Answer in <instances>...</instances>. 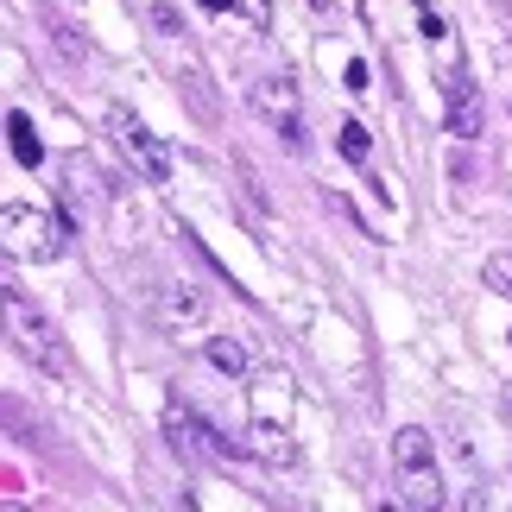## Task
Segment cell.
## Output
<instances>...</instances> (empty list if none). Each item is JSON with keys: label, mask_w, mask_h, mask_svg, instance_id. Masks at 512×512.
I'll list each match as a JSON object with an SVG mask.
<instances>
[{"label": "cell", "mask_w": 512, "mask_h": 512, "mask_svg": "<svg viewBox=\"0 0 512 512\" xmlns=\"http://www.w3.org/2000/svg\"><path fill=\"white\" fill-rule=\"evenodd\" d=\"M392 475H399V500L405 506H443V475H437V437H430L424 424H405L399 437H392Z\"/></svg>", "instance_id": "cell-1"}, {"label": "cell", "mask_w": 512, "mask_h": 512, "mask_svg": "<svg viewBox=\"0 0 512 512\" xmlns=\"http://www.w3.org/2000/svg\"><path fill=\"white\" fill-rule=\"evenodd\" d=\"M0 228H7V253H13V260H32V266H51L57 253L70 247V228L57 222L51 209L7 203V215H0Z\"/></svg>", "instance_id": "cell-2"}, {"label": "cell", "mask_w": 512, "mask_h": 512, "mask_svg": "<svg viewBox=\"0 0 512 512\" xmlns=\"http://www.w3.org/2000/svg\"><path fill=\"white\" fill-rule=\"evenodd\" d=\"M7 317H13V336H19V348L32 354V367H45L51 380H70V373H76V361H70L64 336L51 329V317H38V310H26V298H19V285H7Z\"/></svg>", "instance_id": "cell-3"}, {"label": "cell", "mask_w": 512, "mask_h": 512, "mask_svg": "<svg viewBox=\"0 0 512 512\" xmlns=\"http://www.w3.org/2000/svg\"><path fill=\"white\" fill-rule=\"evenodd\" d=\"M108 133L121 140V152H127V165L146 177V184H171V152L159 146V133H146L140 121H133L127 108H108Z\"/></svg>", "instance_id": "cell-4"}, {"label": "cell", "mask_w": 512, "mask_h": 512, "mask_svg": "<svg viewBox=\"0 0 512 512\" xmlns=\"http://www.w3.org/2000/svg\"><path fill=\"white\" fill-rule=\"evenodd\" d=\"M165 437H171V449L184 462H234V456H247L241 443H222L215 430H203L190 411H177V405H171V418H165Z\"/></svg>", "instance_id": "cell-5"}, {"label": "cell", "mask_w": 512, "mask_h": 512, "mask_svg": "<svg viewBox=\"0 0 512 512\" xmlns=\"http://www.w3.org/2000/svg\"><path fill=\"white\" fill-rule=\"evenodd\" d=\"M481 89L468 83V70H449L443 76V127L456 133V140H481Z\"/></svg>", "instance_id": "cell-6"}, {"label": "cell", "mask_w": 512, "mask_h": 512, "mask_svg": "<svg viewBox=\"0 0 512 512\" xmlns=\"http://www.w3.org/2000/svg\"><path fill=\"white\" fill-rule=\"evenodd\" d=\"M253 108H260L266 121L285 133V146H304V127H298V89H291L285 76H260V83H253Z\"/></svg>", "instance_id": "cell-7"}, {"label": "cell", "mask_w": 512, "mask_h": 512, "mask_svg": "<svg viewBox=\"0 0 512 512\" xmlns=\"http://www.w3.org/2000/svg\"><path fill=\"white\" fill-rule=\"evenodd\" d=\"M241 449L260 468H272V475H285L291 462H298V443H291V430L285 424H272V418H253L247 424V437H241Z\"/></svg>", "instance_id": "cell-8"}, {"label": "cell", "mask_w": 512, "mask_h": 512, "mask_svg": "<svg viewBox=\"0 0 512 512\" xmlns=\"http://www.w3.org/2000/svg\"><path fill=\"white\" fill-rule=\"evenodd\" d=\"M159 317H165V329L184 336V329H203L209 323V304H203V291H196V285H165L159 291Z\"/></svg>", "instance_id": "cell-9"}, {"label": "cell", "mask_w": 512, "mask_h": 512, "mask_svg": "<svg viewBox=\"0 0 512 512\" xmlns=\"http://www.w3.org/2000/svg\"><path fill=\"white\" fill-rule=\"evenodd\" d=\"M7 140H13V159L26 165V171H38V165H45V140H38V127H32L19 108L7 114Z\"/></svg>", "instance_id": "cell-10"}, {"label": "cell", "mask_w": 512, "mask_h": 512, "mask_svg": "<svg viewBox=\"0 0 512 512\" xmlns=\"http://www.w3.org/2000/svg\"><path fill=\"white\" fill-rule=\"evenodd\" d=\"M184 95H190V108H196V121H222V102H215V95H209V83H203V70H196V64H184Z\"/></svg>", "instance_id": "cell-11"}, {"label": "cell", "mask_w": 512, "mask_h": 512, "mask_svg": "<svg viewBox=\"0 0 512 512\" xmlns=\"http://www.w3.org/2000/svg\"><path fill=\"white\" fill-rule=\"evenodd\" d=\"M209 361H215V373H228V380H241V373L253 367L247 361V342H234V336H215L209 342Z\"/></svg>", "instance_id": "cell-12"}, {"label": "cell", "mask_w": 512, "mask_h": 512, "mask_svg": "<svg viewBox=\"0 0 512 512\" xmlns=\"http://www.w3.org/2000/svg\"><path fill=\"white\" fill-rule=\"evenodd\" d=\"M367 146H373V140H367V127H361V121H348V127H342V152H348L354 165H361V159H367Z\"/></svg>", "instance_id": "cell-13"}, {"label": "cell", "mask_w": 512, "mask_h": 512, "mask_svg": "<svg viewBox=\"0 0 512 512\" xmlns=\"http://www.w3.org/2000/svg\"><path fill=\"white\" fill-rule=\"evenodd\" d=\"M487 285H494V291H506V298H512V260H487Z\"/></svg>", "instance_id": "cell-14"}, {"label": "cell", "mask_w": 512, "mask_h": 512, "mask_svg": "<svg viewBox=\"0 0 512 512\" xmlns=\"http://www.w3.org/2000/svg\"><path fill=\"white\" fill-rule=\"evenodd\" d=\"M152 26H159V32H184V19H177V7H152Z\"/></svg>", "instance_id": "cell-15"}, {"label": "cell", "mask_w": 512, "mask_h": 512, "mask_svg": "<svg viewBox=\"0 0 512 512\" xmlns=\"http://www.w3.org/2000/svg\"><path fill=\"white\" fill-rule=\"evenodd\" d=\"M247 13H253V26H260V32L272 26V7H266V0H247Z\"/></svg>", "instance_id": "cell-16"}, {"label": "cell", "mask_w": 512, "mask_h": 512, "mask_svg": "<svg viewBox=\"0 0 512 512\" xmlns=\"http://www.w3.org/2000/svg\"><path fill=\"white\" fill-rule=\"evenodd\" d=\"M203 7H209V13H228V7H234V0H203Z\"/></svg>", "instance_id": "cell-17"}]
</instances>
